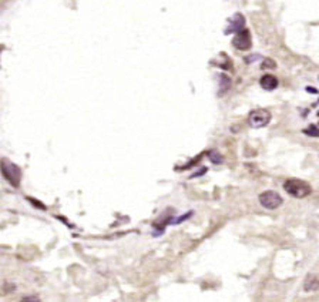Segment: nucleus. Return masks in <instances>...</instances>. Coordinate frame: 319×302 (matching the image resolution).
<instances>
[{
  "instance_id": "9",
  "label": "nucleus",
  "mask_w": 319,
  "mask_h": 302,
  "mask_svg": "<svg viewBox=\"0 0 319 302\" xmlns=\"http://www.w3.org/2000/svg\"><path fill=\"white\" fill-rule=\"evenodd\" d=\"M277 67V63L271 59H265L262 61V69H275Z\"/></svg>"
},
{
  "instance_id": "2",
  "label": "nucleus",
  "mask_w": 319,
  "mask_h": 302,
  "mask_svg": "<svg viewBox=\"0 0 319 302\" xmlns=\"http://www.w3.org/2000/svg\"><path fill=\"white\" fill-rule=\"evenodd\" d=\"M1 173H3V176H4V178L10 182L12 185L19 187L21 174H20L19 167H18L16 164H13V162H10L9 160L3 159V160H1Z\"/></svg>"
},
{
  "instance_id": "7",
  "label": "nucleus",
  "mask_w": 319,
  "mask_h": 302,
  "mask_svg": "<svg viewBox=\"0 0 319 302\" xmlns=\"http://www.w3.org/2000/svg\"><path fill=\"white\" fill-rule=\"evenodd\" d=\"M244 24H245V20H244V16L242 15H235L231 20V24L230 27L225 30V33H235V32H239L244 29Z\"/></svg>"
},
{
  "instance_id": "5",
  "label": "nucleus",
  "mask_w": 319,
  "mask_h": 302,
  "mask_svg": "<svg viewBox=\"0 0 319 302\" xmlns=\"http://www.w3.org/2000/svg\"><path fill=\"white\" fill-rule=\"evenodd\" d=\"M232 46L238 50H249L251 46H252V39H251V35L247 29H242L237 32L235 37L232 39Z\"/></svg>"
},
{
  "instance_id": "10",
  "label": "nucleus",
  "mask_w": 319,
  "mask_h": 302,
  "mask_svg": "<svg viewBox=\"0 0 319 302\" xmlns=\"http://www.w3.org/2000/svg\"><path fill=\"white\" fill-rule=\"evenodd\" d=\"M305 133H308V136H314V137L319 136V124L318 125H311Z\"/></svg>"
},
{
  "instance_id": "8",
  "label": "nucleus",
  "mask_w": 319,
  "mask_h": 302,
  "mask_svg": "<svg viewBox=\"0 0 319 302\" xmlns=\"http://www.w3.org/2000/svg\"><path fill=\"white\" fill-rule=\"evenodd\" d=\"M305 291H317L319 288V278L315 275H308L306 280L303 282Z\"/></svg>"
},
{
  "instance_id": "4",
  "label": "nucleus",
  "mask_w": 319,
  "mask_h": 302,
  "mask_svg": "<svg viewBox=\"0 0 319 302\" xmlns=\"http://www.w3.org/2000/svg\"><path fill=\"white\" fill-rule=\"evenodd\" d=\"M269 121H271V113L266 110H254L248 117V123L252 128L265 127V125H268Z\"/></svg>"
},
{
  "instance_id": "1",
  "label": "nucleus",
  "mask_w": 319,
  "mask_h": 302,
  "mask_svg": "<svg viewBox=\"0 0 319 302\" xmlns=\"http://www.w3.org/2000/svg\"><path fill=\"white\" fill-rule=\"evenodd\" d=\"M284 188L285 191L295 197V198H305L311 194V185L308 182L297 180V178H289L284 182Z\"/></svg>"
},
{
  "instance_id": "6",
  "label": "nucleus",
  "mask_w": 319,
  "mask_h": 302,
  "mask_svg": "<svg viewBox=\"0 0 319 302\" xmlns=\"http://www.w3.org/2000/svg\"><path fill=\"white\" fill-rule=\"evenodd\" d=\"M259 84L264 90L266 91H271V90H275L278 87V79L272 74H265L264 77H261Z\"/></svg>"
},
{
  "instance_id": "3",
  "label": "nucleus",
  "mask_w": 319,
  "mask_h": 302,
  "mask_svg": "<svg viewBox=\"0 0 319 302\" xmlns=\"http://www.w3.org/2000/svg\"><path fill=\"white\" fill-rule=\"evenodd\" d=\"M259 202L266 210H277L282 205V197L275 191H265L259 195Z\"/></svg>"
}]
</instances>
